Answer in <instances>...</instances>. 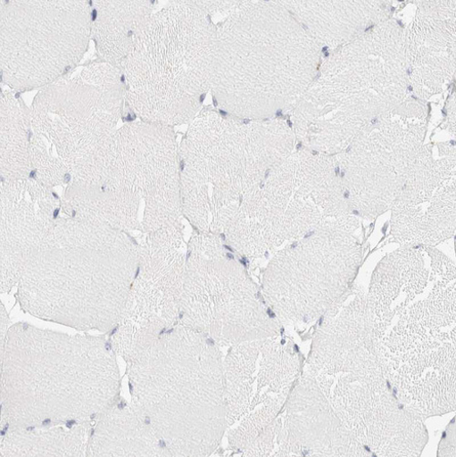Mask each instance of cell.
<instances>
[{
  "label": "cell",
  "instance_id": "obj_1",
  "mask_svg": "<svg viewBox=\"0 0 456 457\" xmlns=\"http://www.w3.org/2000/svg\"><path fill=\"white\" fill-rule=\"evenodd\" d=\"M138 266V241L106 224L62 214L17 284L21 309L78 329L112 330Z\"/></svg>",
  "mask_w": 456,
  "mask_h": 457
},
{
  "label": "cell",
  "instance_id": "obj_2",
  "mask_svg": "<svg viewBox=\"0 0 456 457\" xmlns=\"http://www.w3.org/2000/svg\"><path fill=\"white\" fill-rule=\"evenodd\" d=\"M321 319L306 370L344 425L370 454L419 456L427 429L385 375L367 302L355 297Z\"/></svg>",
  "mask_w": 456,
  "mask_h": 457
},
{
  "label": "cell",
  "instance_id": "obj_3",
  "mask_svg": "<svg viewBox=\"0 0 456 457\" xmlns=\"http://www.w3.org/2000/svg\"><path fill=\"white\" fill-rule=\"evenodd\" d=\"M62 212L129 233L182 223L174 129L143 120L117 129L63 189Z\"/></svg>",
  "mask_w": 456,
  "mask_h": 457
},
{
  "label": "cell",
  "instance_id": "obj_4",
  "mask_svg": "<svg viewBox=\"0 0 456 457\" xmlns=\"http://www.w3.org/2000/svg\"><path fill=\"white\" fill-rule=\"evenodd\" d=\"M217 33L211 93L220 111L269 120L297 106L314 79L318 45L282 4L241 2Z\"/></svg>",
  "mask_w": 456,
  "mask_h": 457
},
{
  "label": "cell",
  "instance_id": "obj_5",
  "mask_svg": "<svg viewBox=\"0 0 456 457\" xmlns=\"http://www.w3.org/2000/svg\"><path fill=\"white\" fill-rule=\"evenodd\" d=\"M133 405L171 456H209L227 429L219 345L180 323L134 358Z\"/></svg>",
  "mask_w": 456,
  "mask_h": 457
},
{
  "label": "cell",
  "instance_id": "obj_6",
  "mask_svg": "<svg viewBox=\"0 0 456 457\" xmlns=\"http://www.w3.org/2000/svg\"><path fill=\"white\" fill-rule=\"evenodd\" d=\"M295 140L279 120L202 110L179 145L183 217L195 231L222 236L241 203L294 151Z\"/></svg>",
  "mask_w": 456,
  "mask_h": 457
},
{
  "label": "cell",
  "instance_id": "obj_7",
  "mask_svg": "<svg viewBox=\"0 0 456 457\" xmlns=\"http://www.w3.org/2000/svg\"><path fill=\"white\" fill-rule=\"evenodd\" d=\"M34 327L12 326L4 339L2 393L46 381L26 397L4 410V418L15 428L47 422L87 423L104 413L117 394L118 370L114 353L104 338L70 337Z\"/></svg>",
  "mask_w": 456,
  "mask_h": 457
},
{
  "label": "cell",
  "instance_id": "obj_8",
  "mask_svg": "<svg viewBox=\"0 0 456 457\" xmlns=\"http://www.w3.org/2000/svg\"><path fill=\"white\" fill-rule=\"evenodd\" d=\"M217 50V25L195 2L154 12L120 67L128 108L164 127L190 123L212 91Z\"/></svg>",
  "mask_w": 456,
  "mask_h": 457
},
{
  "label": "cell",
  "instance_id": "obj_9",
  "mask_svg": "<svg viewBox=\"0 0 456 457\" xmlns=\"http://www.w3.org/2000/svg\"><path fill=\"white\" fill-rule=\"evenodd\" d=\"M420 284L370 312L373 347L400 401L422 418L455 411V277Z\"/></svg>",
  "mask_w": 456,
  "mask_h": 457
},
{
  "label": "cell",
  "instance_id": "obj_10",
  "mask_svg": "<svg viewBox=\"0 0 456 457\" xmlns=\"http://www.w3.org/2000/svg\"><path fill=\"white\" fill-rule=\"evenodd\" d=\"M126 107L121 69L103 61L40 89L29 107L30 178L65 189L117 130Z\"/></svg>",
  "mask_w": 456,
  "mask_h": 457
},
{
  "label": "cell",
  "instance_id": "obj_11",
  "mask_svg": "<svg viewBox=\"0 0 456 457\" xmlns=\"http://www.w3.org/2000/svg\"><path fill=\"white\" fill-rule=\"evenodd\" d=\"M349 215L337 160L304 148L275 166L241 203L222 237L242 258L262 259Z\"/></svg>",
  "mask_w": 456,
  "mask_h": 457
},
{
  "label": "cell",
  "instance_id": "obj_12",
  "mask_svg": "<svg viewBox=\"0 0 456 457\" xmlns=\"http://www.w3.org/2000/svg\"><path fill=\"white\" fill-rule=\"evenodd\" d=\"M238 256L220 235L194 230L187 243L179 323L219 346L279 335L280 322Z\"/></svg>",
  "mask_w": 456,
  "mask_h": 457
},
{
  "label": "cell",
  "instance_id": "obj_13",
  "mask_svg": "<svg viewBox=\"0 0 456 457\" xmlns=\"http://www.w3.org/2000/svg\"><path fill=\"white\" fill-rule=\"evenodd\" d=\"M357 227L354 218L328 220L274 255L262 295L279 322L311 323L346 298L361 261Z\"/></svg>",
  "mask_w": 456,
  "mask_h": 457
},
{
  "label": "cell",
  "instance_id": "obj_14",
  "mask_svg": "<svg viewBox=\"0 0 456 457\" xmlns=\"http://www.w3.org/2000/svg\"><path fill=\"white\" fill-rule=\"evenodd\" d=\"M92 3L4 0L0 76L15 91L43 89L71 74L92 39Z\"/></svg>",
  "mask_w": 456,
  "mask_h": 457
},
{
  "label": "cell",
  "instance_id": "obj_15",
  "mask_svg": "<svg viewBox=\"0 0 456 457\" xmlns=\"http://www.w3.org/2000/svg\"><path fill=\"white\" fill-rule=\"evenodd\" d=\"M226 434L241 453L278 417L301 377L292 340L278 336L232 346L223 361Z\"/></svg>",
  "mask_w": 456,
  "mask_h": 457
},
{
  "label": "cell",
  "instance_id": "obj_16",
  "mask_svg": "<svg viewBox=\"0 0 456 457\" xmlns=\"http://www.w3.org/2000/svg\"><path fill=\"white\" fill-rule=\"evenodd\" d=\"M137 241V275L112 340L129 361L179 323L187 253L183 222Z\"/></svg>",
  "mask_w": 456,
  "mask_h": 457
},
{
  "label": "cell",
  "instance_id": "obj_17",
  "mask_svg": "<svg viewBox=\"0 0 456 457\" xmlns=\"http://www.w3.org/2000/svg\"><path fill=\"white\" fill-rule=\"evenodd\" d=\"M62 216V195L32 178L0 183L2 294L17 286L24 268Z\"/></svg>",
  "mask_w": 456,
  "mask_h": 457
},
{
  "label": "cell",
  "instance_id": "obj_18",
  "mask_svg": "<svg viewBox=\"0 0 456 457\" xmlns=\"http://www.w3.org/2000/svg\"><path fill=\"white\" fill-rule=\"evenodd\" d=\"M301 456H369L305 370L281 414Z\"/></svg>",
  "mask_w": 456,
  "mask_h": 457
},
{
  "label": "cell",
  "instance_id": "obj_19",
  "mask_svg": "<svg viewBox=\"0 0 456 457\" xmlns=\"http://www.w3.org/2000/svg\"><path fill=\"white\" fill-rule=\"evenodd\" d=\"M147 0H98L92 3V39L101 61L121 67L154 13Z\"/></svg>",
  "mask_w": 456,
  "mask_h": 457
},
{
  "label": "cell",
  "instance_id": "obj_20",
  "mask_svg": "<svg viewBox=\"0 0 456 457\" xmlns=\"http://www.w3.org/2000/svg\"><path fill=\"white\" fill-rule=\"evenodd\" d=\"M92 440L95 456H171L132 405L108 408Z\"/></svg>",
  "mask_w": 456,
  "mask_h": 457
},
{
  "label": "cell",
  "instance_id": "obj_21",
  "mask_svg": "<svg viewBox=\"0 0 456 457\" xmlns=\"http://www.w3.org/2000/svg\"><path fill=\"white\" fill-rule=\"evenodd\" d=\"M30 120L28 107L12 91L0 96V179L3 181L31 177Z\"/></svg>",
  "mask_w": 456,
  "mask_h": 457
},
{
  "label": "cell",
  "instance_id": "obj_22",
  "mask_svg": "<svg viewBox=\"0 0 456 457\" xmlns=\"http://www.w3.org/2000/svg\"><path fill=\"white\" fill-rule=\"evenodd\" d=\"M196 5L207 15L228 17L241 4V2H195Z\"/></svg>",
  "mask_w": 456,
  "mask_h": 457
},
{
  "label": "cell",
  "instance_id": "obj_23",
  "mask_svg": "<svg viewBox=\"0 0 456 457\" xmlns=\"http://www.w3.org/2000/svg\"><path fill=\"white\" fill-rule=\"evenodd\" d=\"M439 456H455V426L452 424L439 445Z\"/></svg>",
  "mask_w": 456,
  "mask_h": 457
}]
</instances>
